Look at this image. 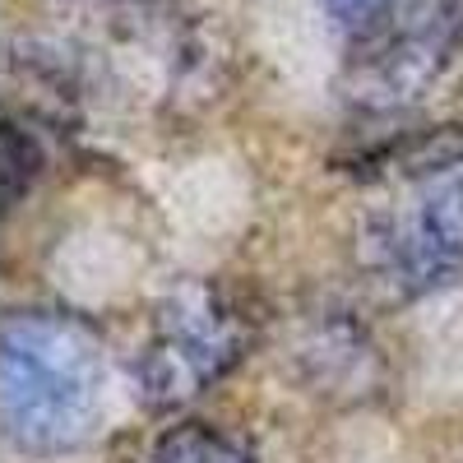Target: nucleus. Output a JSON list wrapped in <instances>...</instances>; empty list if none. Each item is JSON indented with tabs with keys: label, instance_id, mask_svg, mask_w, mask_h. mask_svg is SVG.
Returning a JSON list of instances; mask_svg holds the SVG:
<instances>
[{
	"label": "nucleus",
	"instance_id": "obj_7",
	"mask_svg": "<svg viewBox=\"0 0 463 463\" xmlns=\"http://www.w3.org/2000/svg\"><path fill=\"white\" fill-rule=\"evenodd\" d=\"M325 5H329V14H334L343 28H353V33H357V28L384 5V0H325Z\"/></svg>",
	"mask_w": 463,
	"mask_h": 463
},
{
	"label": "nucleus",
	"instance_id": "obj_5",
	"mask_svg": "<svg viewBox=\"0 0 463 463\" xmlns=\"http://www.w3.org/2000/svg\"><path fill=\"white\" fill-rule=\"evenodd\" d=\"M297 362H301L306 384L320 394L362 399V394H375V384H380V357L347 325H325V329H311L306 338H297Z\"/></svg>",
	"mask_w": 463,
	"mask_h": 463
},
{
	"label": "nucleus",
	"instance_id": "obj_4",
	"mask_svg": "<svg viewBox=\"0 0 463 463\" xmlns=\"http://www.w3.org/2000/svg\"><path fill=\"white\" fill-rule=\"evenodd\" d=\"M366 274L394 297H421L463 279V181L421 185L362 232Z\"/></svg>",
	"mask_w": 463,
	"mask_h": 463
},
{
	"label": "nucleus",
	"instance_id": "obj_1",
	"mask_svg": "<svg viewBox=\"0 0 463 463\" xmlns=\"http://www.w3.org/2000/svg\"><path fill=\"white\" fill-rule=\"evenodd\" d=\"M5 436L24 454L84 445L102 412V347L65 311H14L0 343Z\"/></svg>",
	"mask_w": 463,
	"mask_h": 463
},
{
	"label": "nucleus",
	"instance_id": "obj_6",
	"mask_svg": "<svg viewBox=\"0 0 463 463\" xmlns=\"http://www.w3.org/2000/svg\"><path fill=\"white\" fill-rule=\"evenodd\" d=\"M148 463H255L250 445L209 421H181L167 427L148 449Z\"/></svg>",
	"mask_w": 463,
	"mask_h": 463
},
{
	"label": "nucleus",
	"instance_id": "obj_2",
	"mask_svg": "<svg viewBox=\"0 0 463 463\" xmlns=\"http://www.w3.org/2000/svg\"><path fill=\"white\" fill-rule=\"evenodd\" d=\"M250 338H255V320L227 288L176 283L158 301L153 329L139 347V362H135L139 399L158 412L185 408L246 357Z\"/></svg>",
	"mask_w": 463,
	"mask_h": 463
},
{
	"label": "nucleus",
	"instance_id": "obj_3",
	"mask_svg": "<svg viewBox=\"0 0 463 463\" xmlns=\"http://www.w3.org/2000/svg\"><path fill=\"white\" fill-rule=\"evenodd\" d=\"M463 43V0H384L353 33L343 93L362 111L421 98Z\"/></svg>",
	"mask_w": 463,
	"mask_h": 463
}]
</instances>
